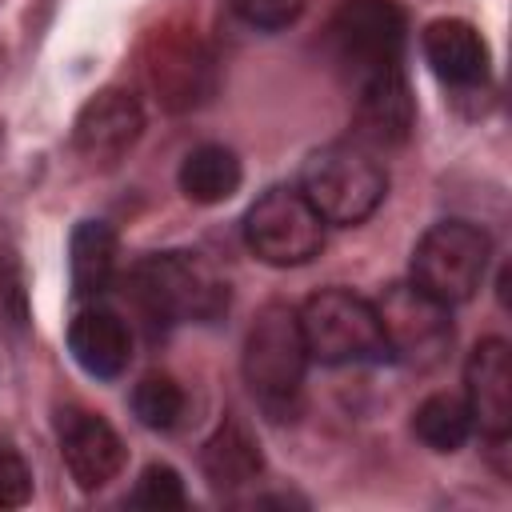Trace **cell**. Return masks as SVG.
<instances>
[{
	"label": "cell",
	"instance_id": "cell-1",
	"mask_svg": "<svg viewBox=\"0 0 512 512\" xmlns=\"http://www.w3.org/2000/svg\"><path fill=\"white\" fill-rule=\"evenodd\" d=\"M244 384L252 388L256 404L272 420H292L300 412L304 372H308V348L300 336L296 308L288 304H264L244 336Z\"/></svg>",
	"mask_w": 512,
	"mask_h": 512
},
{
	"label": "cell",
	"instance_id": "cell-2",
	"mask_svg": "<svg viewBox=\"0 0 512 512\" xmlns=\"http://www.w3.org/2000/svg\"><path fill=\"white\" fill-rule=\"evenodd\" d=\"M300 192L324 224H360L388 196V172L360 140H336L316 148L300 168Z\"/></svg>",
	"mask_w": 512,
	"mask_h": 512
},
{
	"label": "cell",
	"instance_id": "cell-3",
	"mask_svg": "<svg viewBox=\"0 0 512 512\" xmlns=\"http://www.w3.org/2000/svg\"><path fill=\"white\" fill-rule=\"evenodd\" d=\"M132 300L156 324L216 320L228 308V284L192 252H160L132 268Z\"/></svg>",
	"mask_w": 512,
	"mask_h": 512
},
{
	"label": "cell",
	"instance_id": "cell-4",
	"mask_svg": "<svg viewBox=\"0 0 512 512\" xmlns=\"http://www.w3.org/2000/svg\"><path fill=\"white\" fill-rule=\"evenodd\" d=\"M296 320H300L308 360H320V364H380V360H388L372 300H364L348 288L312 292L300 304Z\"/></svg>",
	"mask_w": 512,
	"mask_h": 512
},
{
	"label": "cell",
	"instance_id": "cell-5",
	"mask_svg": "<svg viewBox=\"0 0 512 512\" xmlns=\"http://www.w3.org/2000/svg\"><path fill=\"white\" fill-rule=\"evenodd\" d=\"M488 256H492V240L488 232H480L468 220H440L432 224L412 252V280L436 296L440 304H464L476 296V288L484 284L488 272Z\"/></svg>",
	"mask_w": 512,
	"mask_h": 512
},
{
	"label": "cell",
	"instance_id": "cell-6",
	"mask_svg": "<svg viewBox=\"0 0 512 512\" xmlns=\"http://www.w3.org/2000/svg\"><path fill=\"white\" fill-rule=\"evenodd\" d=\"M244 244L276 268H296L320 256L324 220L300 188H268L244 216Z\"/></svg>",
	"mask_w": 512,
	"mask_h": 512
},
{
	"label": "cell",
	"instance_id": "cell-7",
	"mask_svg": "<svg viewBox=\"0 0 512 512\" xmlns=\"http://www.w3.org/2000/svg\"><path fill=\"white\" fill-rule=\"evenodd\" d=\"M372 308H376V320H380V332H384V348H388L392 360H404L412 368H432L452 348L448 304L428 296L416 280L388 284L384 296Z\"/></svg>",
	"mask_w": 512,
	"mask_h": 512
},
{
	"label": "cell",
	"instance_id": "cell-8",
	"mask_svg": "<svg viewBox=\"0 0 512 512\" xmlns=\"http://www.w3.org/2000/svg\"><path fill=\"white\" fill-rule=\"evenodd\" d=\"M404 36L408 24L396 0H344L328 24V44L356 80L396 68L404 56Z\"/></svg>",
	"mask_w": 512,
	"mask_h": 512
},
{
	"label": "cell",
	"instance_id": "cell-9",
	"mask_svg": "<svg viewBox=\"0 0 512 512\" xmlns=\"http://www.w3.org/2000/svg\"><path fill=\"white\" fill-rule=\"evenodd\" d=\"M464 404L472 412V428L488 440H504L512 432V348L500 336H488L472 348L464 364Z\"/></svg>",
	"mask_w": 512,
	"mask_h": 512
},
{
	"label": "cell",
	"instance_id": "cell-10",
	"mask_svg": "<svg viewBox=\"0 0 512 512\" xmlns=\"http://www.w3.org/2000/svg\"><path fill=\"white\" fill-rule=\"evenodd\" d=\"M56 440H60V456L72 472V480L84 492L104 488L108 480L120 476L124 468V440L116 436V428L84 408H64L56 416Z\"/></svg>",
	"mask_w": 512,
	"mask_h": 512
},
{
	"label": "cell",
	"instance_id": "cell-11",
	"mask_svg": "<svg viewBox=\"0 0 512 512\" xmlns=\"http://www.w3.org/2000/svg\"><path fill=\"white\" fill-rule=\"evenodd\" d=\"M140 132H144L140 100L124 88H104L80 108L76 128H72V144L92 164H116L124 152H132Z\"/></svg>",
	"mask_w": 512,
	"mask_h": 512
},
{
	"label": "cell",
	"instance_id": "cell-12",
	"mask_svg": "<svg viewBox=\"0 0 512 512\" xmlns=\"http://www.w3.org/2000/svg\"><path fill=\"white\" fill-rule=\"evenodd\" d=\"M416 128V100L404 68H380L360 80L356 100V140L364 148H400Z\"/></svg>",
	"mask_w": 512,
	"mask_h": 512
},
{
	"label": "cell",
	"instance_id": "cell-13",
	"mask_svg": "<svg viewBox=\"0 0 512 512\" xmlns=\"http://www.w3.org/2000/svg\"><path fill=\"white\" fill-rule=\"evenodd\" d=\"M148 76H152V88H156L160 104L172 108V112L200 108L212 96V88H216L212 56L192 36H168V40H160V48H156V56L148 64Z\"/></svg>",
	"mask_w": 512,
	"mask_h": 512
},
{
	"label": "cell",
	"instance_id": "cell-14",
	"mask_svg": "<svg viewBox=\"0 0 512 512\" xmlns=\"http://www.w3.org/2000/svg\"><path fill=\"white\" fill-rule=\"evenodd\" d=\"M68 348H72V360L88 376L116 380L132 360V332L116 312L84 308L68 328Z\"/></svg>",
	"mask_w": 512,
	"mask_h": 512
},
{
	"label": "cell",
	"instance_id": "cell-15",
	"mask_svg": "<svg viewBox=\"0 0 512 512\" xmlns=\"http://www.w3.org/2000/svg\"><path fill=\"white\" fill-rule=\"evenodd\" d=\"M424 60L452 88H472L488 76V44L468 20H432L424 28Z\"/></svg>",
	"mask_w": 512,
	"mask_h": 512
},
{
	"label": "cell",
	"instance_id": "cell-16",
	"mask_svg": "<svg viewBox=\"0 0 512 512\" xmlns=\"http://www.w3.org/2000/svg\"><path fill=\"white\" fill-rule=\"evenodd\" d=\"M200 468H204V476H208L212 488L228 492V488H240V484L256 480L260 468H264V456H260L256 436H252L236 416H228V420H220V428L204 440V448H200Z\"/></svg>",
	"mask_w": 512,
	"mask_h": 512
},
{
	"label": "cell",
	"instance_id": "cell-17",
	"mask_svg": "<svg viewBox=\"0 0 512 512\" xmlns=\"http://www.w3.org/2000/svg\"><path fill=\"white\" fill-rule=\"evenodd\" d=\"M68 268H72V296L76 300H96L112 288L116 276V232L104 220H84L72 232L68 248Z\"/></svg>",
	"mask_w": 512,
	"mask_h": 512
},
{
	"label": "cell",
	"instance_id": "cell-18",
	"mask_svg": "<svg viewBox=\"0 0 512 512\" xmlns=\"http://www.w3.org/2000/svg\"><path fill=\"white\" fill-rule=\"evenodd\" d=\"M180 192L196 204H220L228 196H236L240 180H244V168L236 160L232 148L224 144H200L184 156L180 164Z\"/></svg>",
	"mask_w": 512,
	"mask_h": 512
},
{
	"label": "cell",
	"instance_id": "cell-19",
	"mask_svg": "<svg viewBox=\"0 0 512 512\" xmlns=\"http://www.w3.org/2000/svg\"><path fill=\"white\" fill-rule=\"evenodd\" d=\"M412 432H416L432 452H456V448H464V440L472 436V412H468L464 396L436 392V396H428V400L416 404V412H412Z\"/></svg>",
	"mask_w": 512,
	"mask_h": 512
},
{
	"label": "cell",
	"instance_id": "cell-20",
	"mask_svg": "<svg viewBox=\"0 0 512 512\" xmlns=\"http://www.w3.org/2000/svg\"><path fill=\"white\" fill-rule=\"evenodd\" d=\"M132 412L144 428L152 432H168L180 424L184 416V392L172 376H144L132 392Z\"/></svg>",
	"mask_w": 512,
	"mask_h": 512
},
{
	"label": "cell",
	"instance_id": "cell-21",
	"mask_svg": "<svg viewBox=\"0 0 512 512\" xmlns=\"http://www.w3.org/2000/svg\"><path fill=\"white\" fill-rule=\"evenodd\" d=\"M132 504L136 508H152V512H168V508H184V480L176 468L168 464H148L132 488Z\"/></svg>",
	"mask_w": 512,
	"mask_h": 512
},
{
	"label": "cell",
	"instance_id": "cell-22",
	"mask_svg": "<svg viewBox=\"0 0 512 512\" xmlns=\"http://www.w3.org/2000/svg\"><path fill=\"white\" fill-rule=\"evenodd\" d=\"M304 4L308 0H232V12L252 28L276 32V28H288L304 12Z\"/></svg>",
	"mask_w": 512,
	"mask_h": 512
},
{
	"label": "cell",
	"instance_id": "cell-23",
	"mask_svg": "<svg viewBox=\"0 0 512 512\" xmlns=\"http://www.w3.org/2000/svg\"><path fill=\"white\" fill-rule=\"evenodd\" d=\"M32 496V476L24 468V460L8 448H0V508H16Z\"/></svg>",
	"mask_w": 512,
	"mask_h": 512
}]
</instances>
